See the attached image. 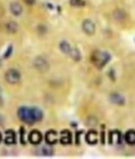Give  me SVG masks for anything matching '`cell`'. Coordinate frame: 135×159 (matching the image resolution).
Returning <instances> with one entry per match:
<instances>
[{
  "label": "cell",
  "mask_w": 135,
  "mask_h": 159,
  "mask_svg": "<svg viewBox=\"0 0 135 159\" xmlns=\"http://www.w3.org/2000/svg\"><path fill=\"white\" fill-rule=\"evenodd\" d=\"M5 79L7 82L10 84H16L20 81L21 75L17 70L11 68L5 73Z\"/></svg>",
  "instance_id": "3957f363"
},
{
  "label": "cell",
  "mask_w": 135,
  "mask_h": 159,
  "mask_svg": "<svg viewBox=\"0 0 135 159\" xmlns=\"http://www.w3.org/2000/svg\"><path fill=\"white\" fill-rule=\"evenodd\" d=\"M111 55L106 52L96 51L91 56L92 63L98 68H103L110 60Z\"/></svg>",
  "instance_id": "7a4b0ae2"
},
{
  "label": "cell",
  "mask_w": 135,
  "mask_h": 159,
  "mask_svg": "<svg viewBox=\"0 0 135 159\" xmlns=\"http://www.w3.org/2000/svg\"><path fill=\"white\" fill-rule=\"evenodd\" d=\"M7 31L11 33H16L18 30V25L15 21H10L6 25Z\"/></svg>",
  "instance_id": "5bb4252c"
},
{
  "label": "cell",
  "mask_w": 135,
  "mask_h": 159,
  "mask_svg": "<svg viewBox=\"0 0 135 159\" xmlns=\"http://www.w3.org/2000/svg\"><path fill=\"white\" fill-rule=\"evenodd\" d=\"M110 100L112 103L119 105H123L125 102L124 97L117 93H113L110 95Z\"/></svg>",
  "instance_id": "7c38bea8"
},
{
  "label": "cell",
  "mask_w": 135,
  "mask_h": 159,
  "mask_svg": "<svg viewBox=\"0 0 135 159\" xmlns=\"http://www.w3.org/2000/svg\"><path fill=\"white\" fill-rule=\"evenodd\" d=\"M71 134L68 130H63L61 132L60 142L63 145H68L71 143Z\"/></svg>",
  "instance_id": "8fae6325"
},
{
  "label": "cell",
  "mask_w": 135,
  "mask_h": 159,
  "mask_svg": "<svg viewBox=\"0 0 135 159\" xmlns=\"http://www.w3.org/2000/svg\"><path fill=\"white\" fill-rule=\"evenodd\" d=\"M82 28L85 33L88 35H92L96 30L95 25L90 20H85L82 24Z\"/></svg>",
  "instance_id": "5b68a950"
},
{
  "label": "cell",
  "mask_w": 135,
  "mask_h": 159,
  "mask_svg": "<svg viewBox=\"0 0 135 159\" xmlns=\"http://www.w3.org/2000/svg\"><path fill=\"white\" fill-rule=\"evenodd\" d=\"M43 137L41 134L38 130H33L30 132L28 139L31 143L33 145H38L41 143Z\"/></svg>",
  "instance_id": "8992f818"
},
{
  "label": "cell",
  "mask_w": 135,
  "mask_h": 159,
  "mask_svg": "<svg viewBox=\"0 0 135 159\" xmlns=\"http://www.w3.org/2000/svg\"><path fill=\"white\" fill-rule=\"evenodd\" d=\"M23 1L28 5H33L35 3L36 0H23Z\"/></svg>",
  "instance_id": "44dd1931"
},
{
  "label": "cell",
  "mask_w": 135,
  "mask_h": 159,
  "mask_svg": "<svg viewBox=\"0 0 135 159\" xmlns=\"http://www.w3.org/2000/svg\"><path fill=\"white\" fill-rule=\"evenodd\" d=\"M45 140L49 145H53L57 142V134L54 130L48 131L45 135Z\"/></svg>",
  "instance_id": "ba28073f"
},
{
  "label": "cell",
  "mask_w": 135,
  "mask_h": 159,
  "mask_svg": "<svg viewBox=\"0 0 135 159\" xmlns=\"http://www.w3.org/2000/svg\"><path fill=\"white\" fill-rule=\"evenodd\" d=\"M126 143L130 145H135V131L133 130H128L124 136Z\"/></svg>",
  "instance_id": "4fadbf2b"
},
{
  "label": "cell",
  "mask_w": 135,
  "mask_h": 159,
  "mask_svg": "<svg viewBox=\"0 0 135 159\" xmlns=\"http://www.w3.org/2000/svg\"><path fill=\"white\" fill-rule=\"evenodd\" d=\"M69 55L72 57V58L74 60H75L76 61H79L81 60L80 52L76 48H72Z\"/></svg>",
  "instance_id": "e0dca14e"
},
{
  "label": "cell",
  "mask_w": 135,
  "mask_h": 159,
  "mask_svg": "<svg viewBox=\"0 0 135 159\" xmlns=\"http://www.w3.org/2000/svg\"><path fill=\"white\" fill-rule=\"evenodd\" d=\"M12 51H13V47H12V46H10V47L8 48V49L7 50V51L5 52V54H4V57H5V58H8V57L11 55V53H12Z\"/></svg>",
  "instance_id": "ffe728a7"
},
{
  "label": "cell",
  "mask_w": 135,
  "mask_h": 159,
  "mask_svg": "<svg viewBox=\"0 0 135 159\" xmlns=\"http://www.w3.org/2000/svg\"><path fill=\"white\" fill-rule=\"evenodd\" d=\"M0 90H1V89H0Z\"/></svg>",
  "instance_id": "603a6c76"
},
{
  "label": "cell",
  "mask_w": 135,
  "mask_h": 159,
  "mask_svg": "<svg viewBox=\"0 0 135 159\" xmlns=\"http://www.w3.org/2000/svg\"><path fill=\"white\" fill-rule=\"evenodd\" d=\"M42 153L46 156H52L53 155V150L50 147L45 146L42 148Z\"/></svg>",
  "instance_id": "d6986e66"
},
{
  "label": "cell",
  "mask_w": 135,
  "mask_h": 159,
  "mask_svg": "<svg viewBox=\"0 0 135 159\" xmlns=\"http://www.w3.org/2000/svg\"><path fill=\"white\" fill-rule=\"evenodd\" d=\"M18 116L23 122L31 125L41 121L43 117V113L37 107H21L18 109Z\"/></svg>",
  "instance_id": "6da1fadb"
},
{
  "label": "cell",
  "mask_w": 135,
  "mask_h": 159,
  "mask_svg": "<svg viewBox=\"0 0 135 159\" xmlns=\"http://www.w3.org/2000/svg\"><path fill=\"white\" fill-rule=\"evenodd\" d=\"M60 48L61 52L65 54H70L71 48L70 45L66 41H63L60 44Z\"/></svg>",
  "instance_id": "9a60e30c"
},
{
  "label": "cell",
  "mask_w": 135,
  "mask_h": 159,
  "mask_svg": "<svg viewBox=\"0 0 135 159\" xmlns=\"http://www.w3.org/2000/svg\"><path fill=\"white\" fill-rule=\"evenodd\" d=\"M5 143L7 145H12L16 143V135L13 130H9L5 132Z\"/></svg>",
  "instance_id": "30bf717a"
},
{
  "label": "cell",
  "mask_w": 135,
  "mask_h": 159,
  "mask_svg": "<svg viewBox=\"0 0 135 159\" xmlns=\"http://www.w3.org/2000/svg\"><path fill=\"white\" fill-rule=\"evenodd\" d=\"M34 67L39 71H47L49 68V64L47 61L42 57H37L34 61Z\"/></svg>",
  "instance_id": "277c9868"
},
{
  "label": "cell",
  "mask_w": 135,
  "mask_h": 159,
  "mask_svg": "<svg viewBox=\"0 0 135 159\" xmlns=\"http://www.w3.org/2000/svg\"><path fill=\"white\" fill-rule=\"evenodd\" d=\"M70 4L71 6L76 8L83 7L85 6L86 3L84 0H70Z\"/></svg>",
  "instance_id": "ac0fdd59"
},
{
  "label": "cell",
  "mask_w": 135,
  "mask_h": 159,
  "mask_svg": "<svg viewBox=\"0 0 135 159\" xmlns=\"http://www.w3.org/2000/svg\"><path fill=\"white\" fill-rule=\"evenodd\" d=\"M97 132L95 130H90L86 135V141L90 145H95L97 143Z\"/></svg>",
  "instance_id": "9c48e42d"
},
{
  "label": "cell",
  "mask_w": 135,
  "mask_h": 159,
  "mask_svg": "<svg viewBox=\"0 0 135 159\" xmlns=\"http://www.w3.org/2000/svg\"><path fill=\"white\" fill-rule=\"evenodd\" d=\"M10 9L11 13L16 16H18L21 15L23 12V7L21 5L16 2H12L10 4Z\"/></svg>",
  "instance_id": "52a82bcc"
},
{
  "label": "cell",
  "mask_w": 135,
  "mask_h": 159,
  "mask_svg": "<svg viewBox=\"0 0 135 159\" xmlns=\"http://www.w3.org/2000/svg\"><path fill=\"white\" fill-rule=\"evenodd\" d=\"M2 135L1 133H0V142L2 141Z\"/></svg>",
  "instance_id": "7402d4cb"
},
{
  "label": "cell",
  "mask_w": 135,
  "mask_h": 159,
  "mask_svg": "<svg viewBox=\"0 0 135 159\" xmlns=\"http://www.w3.org/2000/svg\"><path fill=\"white\" fill-rule=\"evenodd\" d=\"M125 13L121 9L116 10L113 13V16L118 21H123L125 18Z\"/></svg>",
  "instance_id": "2e32d148"
}]
</instances>
